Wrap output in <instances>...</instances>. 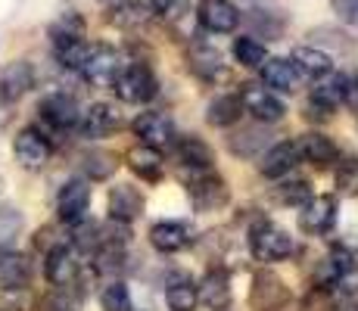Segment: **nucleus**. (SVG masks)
Returning a JSON list of instances; mask_svg holds the SVG:
<instances>
[{"label": "nucleus", "mask_w": 358, "mask_h": 311, "mask_svg": "<svg viewBox=\"0 0 358 311\" xmlns=\"http://www.w3.org/2000/svg\"><path fill=\"white\" fill-rule=\"evenodd\" d=\"M274 193H278V199H280L284 205H299V209L315 196L312 187H308L306 181H287V184H280Z\"/></svg>", "instance_id": "a19ab883"}, {"label": "nucleus", "mask_w": 358, "mask_h": 311, "mask_svg": "<svg viewBox=\"0 0 358 311\" xmlns=\"http://www.w3.org/2000/svg\"><path fill=\"white\" fill-rule=\"evenodd\" d=\"M22 224H25V218L19 209H13V205L0 209V249H6L19 233H22Z\"/></svg>", "instance_id": "4c0bfd02"}, {"label": "nucleus", "mask_w": 358, "mask_h": 311, "mask_svg": "<svg viewBox=\"0 0 358 311\" xmlns=\"http://www.w3.org/2000/svg\"><path fill=\"white\" fill-rule=\"evenodd\" d=\"M268 143V134H262L259 128H243L240 134L231 137V153L237 156H256L262 147Z\"/></svg>", "instance_id": "c9c22d12"}, {"label": "nucleus", "mask_w": 358, "mask_h": 311, "mask_svg": "<svg viewBox=\"0 0 358 311\" xmlns=\"http://www.w3.org/2000/svg\"><path fill=\"white\" fill-rule=\"evenodd\" d=\"M29 283H31L29 259L19 255V252H6V249H0V289L16 293V289H25Z\"/></svg>", "instance_id": "393cba45"}, {"label": "nucleus", "mask_w": 358, "mask_h": 311, "mask_svg": "<svg viewBox=\"0 0 358 311\" xmlns=\"http://www.w3.org/2000/svg\"><path fill=\"white\" fill-rule=\"evenodd\" d=\"M44 274H47V280H50L57 289L72 287L75 277H78V259H75V252H72L69 246H53V249H47Z\"/></svg>", "instance_id": "dca6fc26"}, {"label": "nucleus", "mask_w": 358, "mask_h": 311, "mask_svg": "<svg viewBox=\"0 0 358 311\" xmlns=\"http://www.w3.org/2000/svg\"><path fill=\"white\" fill-rule=\"evenodd\" d=\"M302 311H330V293L315 287L312 293L306 296V302H302Z\"/></svg>", "instance_id": "c03bdc74"}, {"label": "nucleus", "mask_w": 358, "mask_h": 311, "mask_svg": "<svg viewBox=\"0 0 358 311\" xmlns=\"http://www.w3.org/2000/svg\"><path fill=\"white\" fill-rule=\"evenodd\" d=\"M190 193V203L196 205L199 212H215L228 203L231 190L224 184V178L212 175V171H190V178H184Z\"/></svg>", "instance_id": "f03ea898"}, {"label": "nucleus", "mask_w": 358, "mask_h": 311, "mask_svg": "<svg viewBox=\"0 0 358 311\" xmlns=\"http://www.w3.org/2000/svg\"><path fill=\"white\" fill-rule=\"evenodd\" d=\"M349 100L358 103V75L355 78H349Z\"/></svg>", "instance_id": "49530a36"}, {"label": "nucleus", "mask_w": 358, "mask_h": 311, "mask_svg": "<svg viewBox=\"0 0 358 311\" xmlns=\"http://www.w3.org/2000/svg\"><path fill=\"white\" fill-rule=\"evenodd\" d=\"M340 103H349V78L346 75H327V81L315 85L312 96H308V115L330 119V113Z\"/></svg>", "instance_id": "0eeeda50"}, {"label": "nucleus", "mask_w": 358, "mask_h": 311, "mask_svg": "<svg viewBox=\"0 0 358 311\" xmlns=\"http://www.w3.org/2000/svg\"><path fill=\"white\" fill-rule=\"evenodd\" d=\"M290 302V289L287 283L271 271H259L252 277V289H250V308L252 311H280Z\"/></svg>", "instance_id": "423d86ee"}, {"label": "nucleus", "mask_w": 358, "mask_h": 311, "mask_svg": "<svg viewBox=\"0 0 358 311\" xmlns=\"http://www.w3.org/2000/svg\"><path fill=\"white\" fill-rule=\"evenodd\" d=\"M334 10L346 25H358V0H334Z\"/></svg>", "instance_id": "a18cd8bd"}, {"label": "nucleus", "mask_w": 358, "mask_h": 311, "mask_svg": "<svg viewBox=\"0 0 358 311\" xmlns=\"http://www.w3.org/2000/svg\"><path fill=\"white\" fill-rule=\"evenodd\" d=\"M85 171L91 175V181H106L115 171V156L103 153V150H94V153L85 156Z\"/></svg>", "instance_id": "ea45409f"}, {"label": "nucleus", "mask_w": 358, "mask_h": 311, "mask_svg": "<svg viewBox=\"0 0 358 311\" xmlns=\"http://www.w3.org/2000/svg\"><path fill=\"white\" fill-rule=\"evenodd\" d=\"M16 159L22 168L29 171H38L44 168L47 162H50V143H47V137L41 134L38 128H22L16 134Z\"/></svg>", "instance_id": "f8f14e48"}, {"label": "nucleus", "mask_w": 358, "mask_h": 311, "mask_svg": "<svg viewBox=\"0 0 358 311\" xmlns=\"http://www.w3.org/2000/svg\"><path fill=\"white\" fill-rule=\"evenodd\" d=\"M85 38V19L78 16V13H63V16L57 19V22L50 25V41H53V47H59V44H69V41H81Z\"/></svg>", "instance_id": "2f4dec72"}, {"label": "nucleus", "mask_w": 358, "mask_h": 311, "mask_svg": "<svg viewBox=\"0 0 358 311\" xmlns=\"http://www.w3.org/2000/svg\"><path fill=\"white\" fill-rule=\"evenodd\" d=\"M234 57H237V62L246 68H262V62L268 59V53H265V44H262V41L237 38L234 41Z\"/></svg>", "instance_id": "473e14b6"}, {"label": "nucleus", "mask_w": 358, "mask_h": 311, "mask_svg": "<svg viewBox=\"0 0 358 311\" xmlns=\"http://www.w3.org/2000/svg\"><path fill=\"white\" fill-rule=\"evenodd\" d=\"M196 296L206 308L212 311H224L231 305V280H228V271L224 268H212L196 287Z\"/></svg>", "instance_id": "aec40b11"}, {"label": "nucleus", "mask_w": 358, "mask_h": 311, "mask_svg": "<svg viewBox=\"0 0 358 311\" xmlns=\"http://www.w3.org/2000/svg\"><path fill=\"white\" fill-rule=\"evenodd\" d=\"M178 156H181L184 168H190V171H209L212 168V147L196 134L178 140Z\"/></svg>", "instance_id": "c85d7f7f"}, {"label": "nucleus", "mask_w": 358, "mask_h": 311, "mask_svg": "<svg viewBox=\"0 0 358 311\" xmlns=\"http://www.w3.org/2000/svg\"><path fill=\"white\" fill-rule=\"evenodd\" d=\"M115 124H119V113H115V106H109V103H94L87 113H81L78 119V128L85 137H91V140H100V137L113 134Z\"/></svg>", "instance_id": "bb28decb"}, {"label": "nucleus", "mask_w": 358, "mask_h": 311, "mask_svg": "<svg viewBox=\"0 0 358 311\" xmlns=\"http://www.w3.org/2000/svg\"><path fill=\"white\" fill-rule=\"evenodd\" d=\"M290 62L299 72V78H308V81H321L334 72V57L327 50H321V47H296Z\"/></svg>", "instance_id": "f3484780"}, {"label": "nucleus", "mask_w": 358, "mask_h": 311, "mask_svg": "<svg viewBox=\"0 0 358 311\" xmlns=\"http://www.w3.org/2000/svg\"><path fill=\"white\" fill-rule=\"evenodd\" d=\"M31 85H34V68H31V62H25V59L10 62V66L0 72V103H16V100H22V96L31 91Z\"/></svg>", "instance_id": "2eb2a0df"}, {"label": "nucleus", "mask_w": 358, "mask_h": 311, "mask_svg": "<svg viewBox=\"0 0 358 311\" xmlns=\"http://www.w3.org/2000/svg\"><path fill=\"white\" fill-rule=\"evenodd\" d=\"M296 147H299V159H306V162L315 165V168H330V165L340 159L336 143L330 140L327 134H321V131H308V134H302V140L296 143Z\"/></svg>", "instance_id": "a211bd4d"}, {"label": "nucleus", "mask_w": 358, "mask_h": 311, "mask_svg": "<svg viewBox=\"0 0 358 311\" xmlns=\"http://www.w3.org/2000/svg\"><path fill=\"white\" fill-rule=\"evenodd\" d=\"M165 302L171 311H194L199 296H196V283L190 277H175L165 289Z\"/></svg>", "instance_id": "7c9ffc66"}, {"label": "nucleus", "mask_w": 358, "mask_h": 311, "mask_svg": "<svg viewBox=\"0 0 358 311\" xmlns=\"http://www.w3.org/2000/svg\"><path fill=\"white\" fill-rule=\"evenodd\" d=\"M336 187L343 193H358V159H346L336 168Z\"/></svg>", "instance_id": "79ce46f5"}, {"label": "nucleus", "mask_w": 358, "mask_h": 311, "mask_svg": "<svg viewBox=\"0 0 358 311\" xmlns=\"http://www.w3.org/2000/svg\"><path fill=\"white\" fill-rule=\"evenodd\" d=\"M250 25L256 34H265V41H278L284 34V19L271 10H252L250 13Z\"/></svg>", "instance_id": "72a5a7b5"}, {"label": "nucleus", "mask_w": 358, "mask_h": 311, "mask_svg": "<svg viewBox=\"0 0 358 311\" xmlns=\"http://www.w3.org/2000/svg\"><path fill=\"white\" fill-rule=\"evenodd\" d=\"M87 205H91V184L81 181V178L66 181L63 190H59V196H57L59 218H63L66 224H78V221H85Z\"/></svg>", "instance_id": "6e6552de"}, {"label": "nucleus", "mask_w": 358, "mask_h": 311, "mask_svg": "<svg viewBox=\"0 0 358 311\" xmlns=\"http://www.w3.org/2000/svg\"><path fill=\"white\" fill-rule=\"evenodd\" d=\"M352 268H355V252L346 246H336L334 252L321 259L318 271H315V287H321V289L336 287L340 280H346L352 274Z\"/></svg>", "instance_id": "ddd939ff"}, {"label": "nucleus", "mask_w": 358, "mask_h": 311, "mask_svg": "<svg viewBox=\"0 0 358 311\" xmlns=\"http://www.w3.org/2000/svg\"><path fill=\"white\" fill-rule=\"evenodd\" d=\"M240 115H243V106H240L237 94L215 96L209 103V109H206V119H209V124H215V128H231V124L240 122Z\"/></svg>", "instance_id": "c756f323"}, {"label": "nucleus", "mask_w": 358, "mask_h": 311, "mask_svg": "<svg viewBox=\"0 0 358 311\" xmlns=\"http://www.w3.org/2000/svg\"><path fill=\"white\" fill-rule=\"evenodd\" d=\"M262 81H265V87H271V91L293 94L296 87H299V72L293 68L290 59L268 57L265 62H262Z\"/></svg>", "instance_id": "a878e982"}, {"label": "nucleus", "mask_w": 358, "mask_h": 311, "mask_svg": "<svg viewBox=\"0 0 358 311\" xmlns=\"http://www.w3.org/2000/svg\"><path fill=\"white\" fill-rule=\"evenodd\" d=\"M296 165H299V147L293 140H280L262 156L259 171L265 178H284V175H290Z\"/></svg>", "instance_id": "412c9836"}, {"label": "nucleus", "mask_w": 358, "mask_h": 311, "mask_svg": "<svg viewBox=\"0 0 358 311\" xmlns=\"http://www.w3.org/2000/svg\"><path fill=\"white\" fill-rule=\"evenodd\" d=\"M81 75H85V81L94 87H113L115 78L122 75V53L106 44L91 47L85 66H81Z\"/></svg>", "instance_id": "20e7f679"}, {"label": "nucleus", "mask_w": 358, "mask_h": 311, "mask_svg": "<svg viewBox=\"0 0 358 311\" xmlns=\"http://www.w3.org/2000/svg\"><path fill=\"white\" fill-rule=\"evenodd\" d=\"M38 113H41V119L50 124V128H57V131L75 128L78 119H81L78 100H75V96H69V94H47L44 100H41Z\"/></svg>", "instance_id": "9d476101"}, {"label": "nucleus", "mask_w": 358, "mask_h": 311, "mask_svg": "<svg viewBox=\"0 0 358 311\" xmlns=\"http://www.w3.org/2000/svg\"><path fill=\"white\" fill-rule=\"evenodd\" d=\"M53 53H57V59H59V66H63V68L81 72V66H85V59H87V53H91V47H87L85 38H81V41H69V44L53 47Z\"/></svg>", "instance_id": "f704fd0d"}, {"label": "nucleus", "mask_w": 358, "mask_h": 311, "mask_svg": "<svg viewBox=\"0 0 358 311\" xmlns=\"http://www.w3.org/2000/svg\"><path fill=\"white\" fill-rule=\"evenodd\" d=\"M336 224V199L334 196H312L299 212V227L312 237L330 233Z\"/></svg>", "instance_id": "9b49d317"}, {"label": "nucleus", "mask_w": 358, "mask_h": 311, "mask_svg": "<svg viewBox=\"0 0 358 311\" xmlns=\"http://www.w3.org/2000/svg\"><path fill=\"white\" fill-rule=\"evenodd\" d=\"M187 68L196 75L199 81H218V78H224V59H222V53L215 50V47H209V44H196V47H190V53H187Z\"/></svg>", "instance_id": "b1692460"}, {"label": "nucleus", "mask_w": 358, "mask_h": 311, "mask_svg": "<svg viewBox=\"0 0 358 311\" xmlns=\"http://www.w3.org/2000/svg\"><path fill=\"white\" fill-rule=\"evenodd\" d=\"M134 134L141 137L143 147L159 150L165 143L175 140V122L162 113H141L134 119Z\"/></svg>", "instance_id": "4468645a"}, {"label": "nucleus", "mask_w": 358, "mask_h": 311, "mask_svg": "<svg viewBox=\"0 0 358 311\" xmlns=\"http://www.w3.org/2000/svg\"><path fill=\"white\" fill-rule=\"evenodd\" d=\"M150 243L162 255L181 252V249L190 246V227L181 224V221H159V224H153V231H150Z\"/></svg>", "instance_id": "4be33fe9"}, {"label": "nucleus", "mask_w": 358, "mask_h": 311, "mask_svg": "<svg viewBox=\"0 0 358 311\" xmlns=\"http://www.w3.org/2000/svg\"><path fill=\"white\" fill-rule=\"evenodd\" d=\"M250 252L256 261H284L293 255V237L271 221H259L250 231Z\"/></svg>", "instance_id": "f257e3e1"}, {"label": "nucleus", "mask_w": 358, "mask_h": 311, "mask_svg": "<svg viewBox=\"0 0 358 311\" xmlns=\"http://www.w3.org/2000/svg\"><path fill=\"white\" fill-rule=\"evenodd\" d=\"M240 106L243 113H250L256 122H265V124H274L284 119L287 106L280 96H274L268 87H259V85H240Z\"/></svg>", "instance_id": "39448f33"}, {"label": "nucleus", "mask_w": 358, "mask_h": 311, "mask_svg": "<svg viewBox=\"0 0 358 311\" xmlns=\"http://www.w3.org/2000/svg\"><path fill=\"white\" fill-rule=\"evenodd\" d=\"M147 6L162 19H178L187 10V0H147Z\"/></svg>", "instance_id": "37998d69"}, {"label": "nucleus", "mask_w": 358, "mask_h": 311, "mask_svg": "<svg viewBox=\"0 0 358 311\" xmlns=\"http://www.w3.org/2000/svg\"><path fill=\"white\" fill-rule=\"evenodd\" d=\"M115 94H119L122 103H134V106H141V103H150L156 94H159V81H156V75L150 72L147 66H128L122 68V75L115 78Z\"/></svg>", "instance_id": "7ed1b4c3"}, {"label": "nucleus", "mask_w": 358, "mask_h": 311, "mask_svg": "<svg viewBox=\"0 0 358 311\" xmlns=\"http://www.w3.org/2000/svg\"><path fill=\"white\" fill-rule=\"evenodd\" d=\"M150 16H153V10L147 6V0H115L106 10V22L115 25V29H125V31L147 25Z\"/></svg>", "instance_id": "5701e85b"}, {"label": "nucleus", "mask_w": 358, "mask_h": 311, "mask_svg": "<svg viewBox=\"0 0 358 311\" xmlns=\"http://www.w3.org/2000/svg\"><path fill=\"white\" fill-rule=\"evenodd\" d=\"M100 3H113V0H100Z\"/></svg>", "instance_id": "09e8293b"}, {"label": "nucleus", "mask_w": 358, "mask_h": 311, "mask_svg": "<svg viewBox=\"0 0 358 311\" xmlns=\"http://www.w3.org/2000/svg\"><path fill=\"white\" fill-rule=\"evenodd\" d=\"M196 19L206 31L212 34H228L237 29L240 22V10L231 0H199L196 6Z\"/></svg>", "instance_id": "1a4fd4ad"}, {"label": "nucleus", "mask_w": 358, "mask_h": 311, "mask_svg": "<svg viewBox=\"0 0 358 311\" xmlns=\"http://www.w3.org/2000/svg\"><path fill=\"white\" fill-rule=\"evenodd\" d=\"M250 3H271V0H250Z\"/></svg>", "instance_id": "de8ad7c7"}, {"label": "nucleus", "mask_w": 358, "mask_h": 311, "mask_svg": "<svg viewBox=\"0 0 358 311\" xmlns=\"http://www.w3.org/2000/svg\"><path fill=\"white\" fill-rule=\"evenodd\" d=\"M100 274H119L125 271V249L115 246V243H103L97 249V261H94Z\"/></svg>", "instance_id": "e433bc0d"}, {"label": "nucleus", "mask_w": 358, "mask_h": 311, "mask_svg": "<svg viewBox=\"0 0 358 311\" xmlns=\"http://www.w3.org/2000/svg\"><path fill=\"white\" fill-rule=\"evenodd\" d=\"M100 305H103V311H134L131 308V293L122 280H113L106 289H103Z\"/></svg>", "instance_id": "58836bf2"}, {"label": "nucleus", "mask_w": 358, "mask_h": 311, "mask_svg": "<svg viewBox=\"0 0 358 311\" xmlns=\"http://www.w3.org/2000/svg\"><path fill=\"white\" fill-rule=\"evenodd\" d=\"M143 212V196L137 187L131 184H115L109 190V218L119 224H131L134 218H141Z\"/></svg>", "instance_id": "6ab92c4d"}, {"label": "nucleus", "mask_w": 358, "mask_h": 311, "mask_svg": "<svg viewBox=\"0 0 358 311\" xmlns=\"http://www.w3.org/2000/svg\"><path fill=\"white\" fill-rule=\"evenodd\" d=\"M128 168L134 171V175H141L143 181H159L162 178V168H165V159L159 150H153V147H134L128 153Z\"/></svg>", "instance_id": "cd10ccee"}]
</instances>
